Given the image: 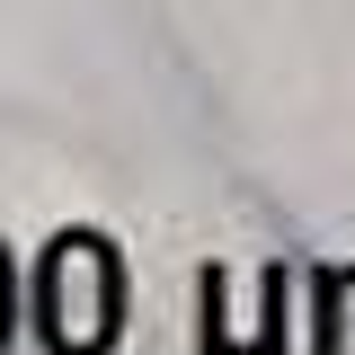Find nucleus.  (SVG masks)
<instances>
[{"label":"nucleus","mask_w":355,"mask_h":355,"mask_svg":"<svg viewBox=\"0 0 355 355\" xmlns=\"http://www.w3.org/2000/svg\"><path fill=\"white\" fill-rule=\"evenodd\" d=\"M9 329H18V275H9V249H0V347H9Z\"/></svg>","instance_id":"obj_2"},{"label":"nucleus","mask_w":355,"mask_h":355,"mask_svg":"<svg viewBox=\"0 0 355 355\" xmlns=\"http://www.w3.org/2000/svg\"><path fill=\"white\" fill-rule=\"evenodd\" d=\"M125 320V266L98 231H62L36 266V329L53 355H107Z\"/></svg>","instance_id":"obj_1"}]
</instances>
